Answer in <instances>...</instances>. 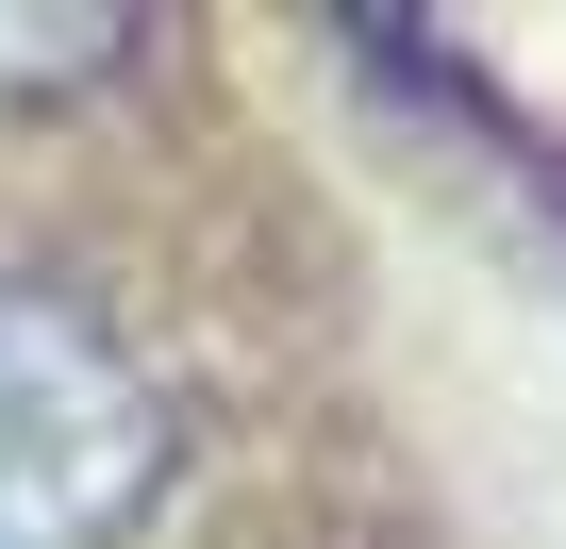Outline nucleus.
Instances as JSON below:
<instances>
[{"instance_id":"1","label":"nucleus","mask_w":566,"mask_h":549,"mask_svg":"<svg viewBox=\"0 0 566 549\" xmlns=\"http://www.w3.org/2000/svg\"><path fill=\"white\" fill-rule=\"evenodd\" d=\"M167 499L150 350L84 300L0 266V549H134Z\"/></svg>"}]
</instances>
